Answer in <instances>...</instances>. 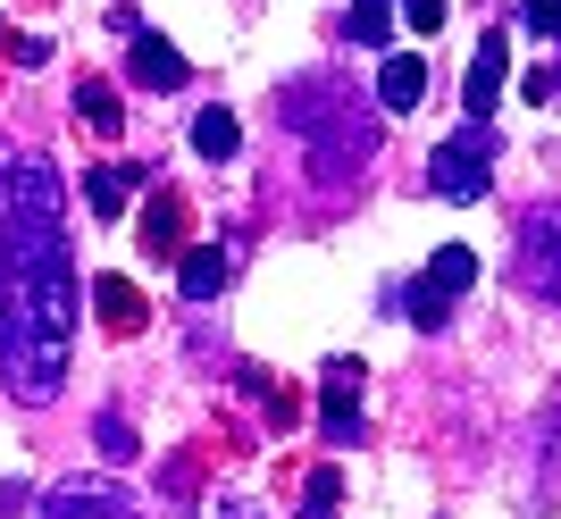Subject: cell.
I'll list each match as a JSON object with an SVG mask.
<instances>
[{"mask_svg": "<svg viewBox=\"0 0 561 519\" xmlns=\"http://www.w3.org/2000/svg\"><path fill=\"white\" fill-rule=\"evenodd\" d=\"M68 335H76V268H68V235L18 252V302L0 319V378L9 394L50 402L68 385Z\"/></svg>", "mask_w": 561, "mask_h": 519, "instance_id": "6da1fadb", "label": "cell"}, {"mask_svg": "<svg viewBox=\"0 0 561 519\" xmlns=\"http://www.w3.org/2000/svg\"><path fill=\"white\" fill-rule=\"evenodd\" d=\"M285 126L319 151V176H344L377 151V118H360V101H344L335 76H302V84H285Z\"/></svg>", "mask_w": 561, "mask_h": 519, "instance_id": "7a4b0ae2", "label": "cell"}, {"mask_svg": "<svg viewBox=\"0 0 561 519\" xmlns=\"http://www.w3.org/2000/svg\"><path fill=\"white\" fill-rule=\"evenodd\" d=\"M486 176H494V126H486V118H469L461 135L427 160V185L445 193V201H478V193H486Z\"/></svg>", "mask_w": 561, "mask_h": 519, "instance_id": "3957f363", "label": "cell"}, {"mask_svg": "<svg viewBox=\"0 0 561 519\" xmlns=\"http://www.w3.org/2000/svg\"><path fill=\"white\" fill-rule=\"evenodd\" d=\"M512 268H519V285H528L537 302H561V201H537V210L519 218Z\"/></svg>", "mask_w": 561, "mask_h": 519, "instance_id": "277c9868", "label": "cell"}, {"mask_svg": "<svg viewBox=\"0 0 561 519\" xmlns=\"http://www.w3.org/2000/svg\"><path fill=\"white\" fill-rule=\"evenodd\" d=\"M43 511H50V519H142L135 495H126V486H110V477H59V486L43 495Z\"/></svg>", "mask_w": 561, "mask_h": 519, "instance_id": "5b68a950", "label": "cell"}, {"mask_svg": "<svg viewBox=\"0 0 561 519\" xmlns=\"http://www.w3.org/2000/svg\"><path fill=\"white\" fill-rule=\"evenodd\" d=\"M319 411H328V445L360 436V360H335L328 378H319Z\"/></svg>", "mask_w": 561, "mask_h": 519, "instance_id": "8992f818", "label": "cell"}, {"mask_svg": "<svg viewBox=\"0 0 561 519\" xmlns=\"http://www.w3.org/2000/svg\"><path fill=\"white\" fill-rule=\"evenodd\" d=\"M503 84H512V43H503V34H486V43H478V59H469V84H461L469 118H494Z\"/></svg>", "mask_w": 561, "mask_h": 519, "instance_id": "52a82bcc", "label": "cell"}, {"mask_svg": "<svg viewBox=\"0 0 561 519\" xmlns=\"http://www.w3.org/2000/svg\"><path fill=\"white\" fill-rule=\"evenodd\" d=\"M142 252L151 260H185V193H151V210H142Z\"/></svg>", "mask_w": 561, "mask_h": 519, "instance_id": "ba28073f", "label": "cell"}, {"mask_svg": "<svg viewBox=\"0 0 561 519\" xmlns=\"http://www.w3.org/2000/svg\"><path fill=\"white\" fill-rule=\"evenodd\" d=\"M126 76L151 84V93H176V84H185V59H176V43H160V34H135V43H126Z\"/></svg>", "mask_w": 561, "mask_h": 519, "instance_id": "9c48e42d", "label": "cell"}, {"mask_svg": "<svg viewBox=\"0 0 561 519\" xmlns=\"http://www.w3.org/2000/svg\"><path fill=\"white\" fill-rule=\"evenodd\" d=\"M93 310H101V327H110V335H135L142 319H151L142 285H126V277H93Z\"/></svg>", "mask_w": 561, "mask_h": 519, "instance_id": "30bf717a", "label": "cell"}, {"mask_svg": "<svg viewBox=\"0 0 561 519\" xmlns=\"http://www.w3.org/2000/svg\"><path fill=\"white\" fill-rule=\"evenodd\" d=\"M377 101H386V109H420V101H427V59H420V50H394V59H386Z\"/></svg>", "mask_w": 561, "mask_h": 519, "instance_id": "8fae6325", "label": "cell"}, {"mask_svg": "<svg viewBox=\"0 0 561 519\" xmlns=\"http://www.w3.org/2000/svg\"><path fill=\"white\" fill-rule=\"evenodd\" d=\"M427 293H436V302H453V293H469V285H478V252H469V243H445V252L427 260Z\"/></svg>", "mask_w": 561, "mask_h": 519, "instance_id": "7c38bea8", "label": "cell"}, {"mask_svg": "<svg viewBox=\"0 0 561 519\" xmlns=\"http://www.w3.org/2000/svg\"><path fill=\"white\" fill-rule=\"evenodd\" d=\"M76 118L93 126V135H126V101H117V84L84 76V84H76Z\"/></svg>", "mask_w": 561, "mask_h": 519, "instance_id": "4fadbf2b", "label": "cell"}, {"mask_svg": "<svg viewBox=\"0 0 561 519\" xmlns=\"http://www.w3.org/2000/svg\"><path fill=\"white\" fill-rule=\"evenodd\" d=\"M234 260L227 252H202V243H185V260H176V285H185V302H210L218 285H227Z\"/></svg>", "mask_w": 561, "mask_h": 519, "instance_id": "5bb4252c", "label": "cell"}, {"mask_svg": "<svg viewBox=\"0 0 561 519\" xmlns=\"http://www.w3.org/2000/svg\"><path fill=\"white\" fill-rule=\"evenodd\" d=\"M135 185H142L135 168H93V176H84V201H93V218H117Z\"/></svg>", "mask_w": 561, "mask_h": 519, "instance_id": "9a60e30c", "label": "cell"}, {"mask_svg": "<svg viewBox=\"0 0 561 519\" xmlns=\"http://www.w3.org/2000/svg\"><path fill=\"white\" fill-rule=\"evenodd\" d=\"M243 394L268 411V427H294V419H302V394H294V385H277V378H252V369H243Z\"/></svg>", "mask_w": 561, "mask_h": 519, "instance_id": "2e32d148", "label": "cell"}, {"mask_svg": "<svg viewBox=\"0 0 561 519\" xmlns=\"http://www.w3.org/2000/svg\"><path fill=\"white\" fill-rule=\"evenodd\" d=\"M234 142H243V126H234L227 109H202V118H193V151H202V160H234Z\"/></svg>", "mask_w": 561, "mask_h": 519, "instance_id": "e0dca14e", "label": "cell"}, {"mask_svg": "<svg viewBox=\"0 0 561 519\" xmlns=\"http://www.w3.org/2000/svg\"><path fill=\"white\" fill-rule=\"evenodd\" d=\"M386 34H394V0H352V43L377 50Z\"/></svg>", "mask_w": 561, "mask_h": 519, "instance_id": "ac0fdd59", "label": "cell"}, {"mask_svg": "<svg viewBox=\"0 0 561 519\" xmlns=\"http://www.w3.org/2000/svg\"><path fill=\"white\" fill-rule=\"evenodd\" d=\"M335 495H344V470H310V486H302V511H335Z\"/></svg>", "mask_w": 561, "mask_h": 519, "instance_id": "d6986e66", "label": "cell"}, {"mask_svg": "<svg viewBox=\"0 0 561 519\" xmlns=\"http://www.w3.org/2000/svg\"><path fill=\"white\" fill-rule=\"evenodd\" d=\"M93 436H101V452H110V461H135V427L117 419V411H101V427H93Z\"/></svg>", "mask_w": 561, "mask_h": 519, "instance_id": "ffe728a7", "label": "cell"}, {"mask_svg": "<svg viewBox=\"0 0 561 519\" xmlns=\"http://www.w3.org/2000/svg\"><path fill=\"white\" fill-rule=\"evenodd\" d=\"M402 25H411V34H436V25H445V0H402Z\"/></svg>", "mask_w": 561, "mask_h": 519, "instance_id": "44dd1931", "label": "cell"}, {"mask_svg": "<svg viewBox=\"0 0 561 519\" xmlns=\"http://www.w3.org/2000/svg\"><path fill=\"white\" fill-rule=\"evenodd\" d=\"M411 327H445V302H436L427 285H411Z\"/></svg>", "mask_w": 561, "mask_h": 519, "instance_id": "7402d4cb", "label": "cell"}, {"mask_svg": "<svg viewBox=\"0 0 561 519\" xmlns=\"http://www.w3.org/2000/svg\"><path fill=\"white\" fill-rule=\"evenodd\" d=\"M528 25H537L545 43H561V0H528Z\"/></svg>", "mask_w": 561, "mask_h": 519, "instance_id": "603a6c76", "label": "cell"}, {"mask_svg": "<svg viewBox=\"0 0 561 519\" xmlns=\"http://www.w3.org/2000/svg\"><path fill=\"white\" fill-rule=\"evenodd\" d=\"M9 50H18V68H43V59H50V43H43V34H18Z\"/></svg>", "mask_w": 561, "mask_h": 519, "instance_id": "cb8c5ba5", "label": "cell"}, {"mask_svg": "<svg viewBox=\"0 0 561 519\" xmlns=\"http://www.w3.org/2000/svg\"><path fill=\"white\" fill-rule=\"evenodd\" d=\"M545 445L561 452V385H553V402H545Z\"/></svg>", "mask_w": 561, "mask_h": 519, "instance_id": "d4e9b609", "label": "cell"}, {"mask_svg": "<svg viewBox=\"0 0 561 519\" xmlns=\"http://www.w3.org/2000/svg\"><path fill=\"white\" fill-rule=\"evenodd\" d=\"M202 519H260V511H252V503H210Z\"/></svg>", "mask_w": 561, "mask_h": 519, "instance_id": "484cf974", "label": "cell"}, {"mask_svg": "<svg viewBox=\"0 0 561 519\" xmlns=\"http://www.w3.org/2000/svg\"><path fill=\"white\" fill-rule=\"evenodd\" d=\"M9 268H18V260H9V235H0V319H9Z\"/></svg>", "mask_w": 561, "mask_h": 519, "instance_id": "4316f807", "label": "cell"}, {"mask_svg": "<svg viewBox=\"0 0 561 519\" xmlns=\"http://www.w3.org/2000/svg\"><path fill=\"white\" fill-rule=\"evenodd\" d=\"M553 93H561V68H553Z\"/></svg>", "mask_w": 561, "mask_h": 519, "instance_id": "83f0119b", "label": "cell"}]
</instances>
